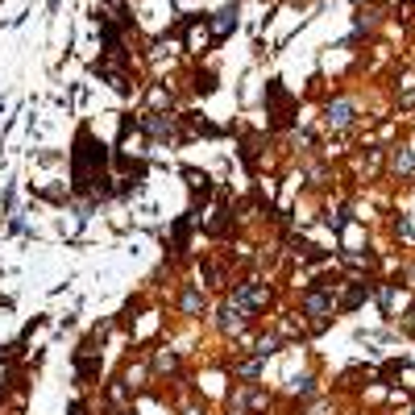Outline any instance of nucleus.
I'll use <instances>...</instances> for the list:
<instances>
[{
	"instance_id": "6e6552de",
	"label": "nucleus",
	"mask_w": 415,
	"mask_h": 415,
	"mask_svg": "<svg viewBox=\"0 0 415 415\" xmlns=\"http://www.w3.org/2000/svg\"><path fill=\"white\" fill-rule=\"evenodd\" d=\"M316 391V387H312V374H303V378H295V387H291V394H303V399H308V394Z\"/></svg>"
},
{
	"instance_id": "f03ea898",
	"label": "nucleus",
	"mask_w": 415,
	"mask_h": 415,
	"mask_svg": "<svg viewBox=\"0 0 415 415\" xmlns=\"http://www.w3.org/2000/svg\"><path fill=\"white\" fill-rule=\"evenodd\" d=\"M245 320H249V312H245L241 303H233V299H228V303L220 308V320H216V328H220V332H224V337H237V332H241V328H245Z\"/></svg>"
},
{
	"instance_id": "39448f33",
	"label": "nucleus",
	"mask_w": 415,
	"mask_h": 415,
	"mask_svg": "<svg viewBox=\"0 0 415 415\" xmlns=\"http://www.w3.org/2000/svg\"><path fill=\"white\" fill-rule=\"evenodd\" d=\"M179 308H183V316H199L204 312V291L199 287H187L183 299H179Z\"/></svg>"
},
{
	"instance_id": "9b49d317",
	"label": "nucleus",
	"mask_w": 415,
	"mask_h": 415,
	"mask_svg": "<svg viewBox=\"0 0 415 415\" xmlns=\"http://www.w3.org/2000/svg\"><path fill=\"white\" fill-rule=\"evenodd\" d=\"M0 394H4V378H0Z\"/></svg>"
},
{
	"instance_id": "423d86ee",
	"label": "nucleus",
	"mask_w": 415,
	"mask_h": 415,
	"mask_svg": "<svg viewBox=\"0 0 415 415\" xmlns=\"http://www.w3.org/2000/svg\"><path fill=\"white\" fill-rule=\"evenodd\" d=\"M391 167H394V174H415V154L411 149H394Z\"/></svg>"
},
{
	"instance_id": "f257e3e1",
	"label": "nucleus",
	"mask_w": 415,
	"mask_h": 415,
	"mask_svg": "<svg viewBox=\"0 0 415 415\" xmlns=\"http://www.w3.org/2000/svg\"><path fill=\"white\" fill-rule=\"evenodd\" d=\"M233 303H241L245 312H262L270 303V291L262 283H237V291H233Z\"/></svg>"
},
{
	"instance_id": "4468645a",
	"label": "nucleus",
	"mask_w": 415,
	"mask_h": 415,
	"mask_svg": "<svg viewBox=\"0 0 415 415\" xmlns=\"http://www.w3.org/2000/svg\"><path fill=\"white\" fill-rule=\"evenodd\" d=\"M411 415H415V407H411Z\"/></svg>"
},
{
	"instance_id": "7ed1b4c3",
	"label": "nucleus",
	"mask_w": 415,
	"mask_h": 415,
	"mask_svg": "<svg viewBox=\"0 0 415 415\" xmlns=\"http://www.w3.org/2000/svg\"><path fill=\"white\" fill-rule=\"evenodd\" d=\"M303 312L316 316V324H324V320L332 316V295L328 291H308L303 295Z\"/></svg>"
},
{
	"instance_id": "ddd939ff",
	"label": "nucleus",
	"mask_w": 415,
	"mask_h": 415,
	"mask_svg": "<svg viewBox=\"0 0 415 415\" xmlns=\"http://www.w3.org/2000/svg\"><path fill=\"white\" fill-rule=\"evenodd\" d=\"M233 415H241V411H233Z\"/></svg>"
},
{
	"instance_id": "9d476101",
	"label": "nucleus",
	"mask_w": 415,
	"mask_h": 415,
	"mask_svg": "<svg viewBox=\"0 0 415 415\" xmlns=\"http://www.w3.org/2000/svg\"><path fill=\"white\" fill-rule=\"evenodd\" d=\"M71 415H83V403H75V407H71Z\"/></svg>"
},
{
	"instance_id": "20e7f679",
	"label": "nucleus",
	"mask_w": 415,
	"mask_h": 415,
	"mask_svg": "<svg viewBox=\"0 0 415 415\" xmlns=\"http://www.w3.org/2000/svg\"><path fill=\"white\" fill-rule=\"evenodd\" d=\"M353 112H357V104H353V100H332V104H328V108H324V121L332 125V129H345V125L353 121Z\"/></svg>"
},
{
	"instance_id": "1a4fd4ad",
	"label": "nucleus",
	"mask_w": 415,
	"mask_h": 415,
	"mask_svg": "<svg viewBox=\"0 0 415 415\" xmlns=\"http://www.w3.org/2000/svg\"><path fill=\"white\" fill-rule=\"evenodd\" d=\"M158 369H174V353H158Z\"/></svg>"
},
{
	"instance_id": "0eeeda50",
	"label": "nucleus",
	"mask_w": 415,
	"mask_h": 415,
	"mask_svg": "<svg viewBox=\"0 0 415 415\" xmlns=\"http://www.w3.org/2000/svg\"><path fill=\"white\" fill-rule=\"evenodd\" d=\"M274 349H278V337H262V341H258V349H253V353H258V362H262V357H270Z\"/></svg>"
},
{
	"instance_id": "f8f14e48",
	"label": "nucleus",
	"mask_w": 415,
	"mask_h": 415,
	"mask_svg": "<svg viewBox=\"0 0 415 415\" xmlns=\"http://www.w3.org/2000/svg\"><path fill=\"white\" fill-rule=\"evenodd\" d=\"M353 4H366V0H353Z\"/></svg>"
}]
</instances>
